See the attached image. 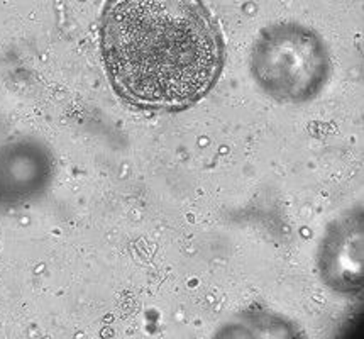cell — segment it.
<instances>
[{
    "instance_id": "3",
    "label": "cell",
    "mask_w": 364,
    "mask_h": 339,
    "mask_svg": "<svg viewBox=\"0 0 364 339\" xmlns=\"http://www.w3.org/2000/svg\"><path fill=\"white\" fill-rule=\"evenodd\" d=\"M317 268L322 283L341 296L363 292V211L349 209L327 226L318 244Z\"/></svg>"
},
{
    "instance_id": "2",
    "label": "cell",
    "mask_w": 364,
    "mask_h": 339,
    "mask_svg": "<svg viewBox=\"0 0 364 339\" xmlns=\"http://www.w3.org/2000/svg\"><path fill=\"white\" fill-rule=\"evenodd\" d=\"M251 73L269 97L301 104L326 88L331 55L317 31L299 22H277L261 31L252 44Z\"/></svg>"
},
{
    "instance_id": "1",
    "label": "cell",
    "mask_w": 364,
    "mask_h": 339,
    "mask_svg": "<svg viewBox=\"0 0 364 339\" xmlns=\"http://www.w3.org/2000/svg\"><path fill=\"white\" fill-rule=\"evenodd\" d=\"M100 55L124 102L175 113L215 87L225 41L219 21L197 0H119L102 12Z\"/></svg>"
},
{
    "instance_id": "4",
    "label": "cell",
    "mask_w": 364,
    "mask_h": 339,
    "mask_svg": "<svg viewBox=\"0 0 364 339\" xmlns=\"http://www.w3.org/2000/svg\"><path fill=\"white\" fill-rule=\"evenodd\" d=\"M219 338H299L300 329L290 320L264 314V312H247L229 320L217 333Z\"/></svg>"
}]
</instances>
